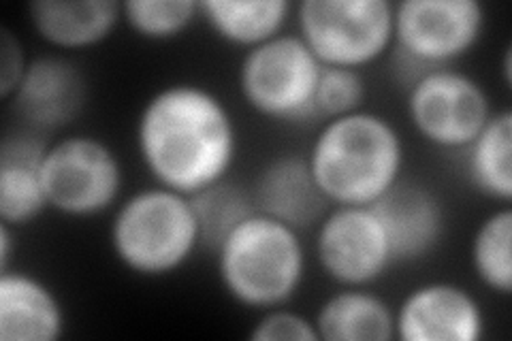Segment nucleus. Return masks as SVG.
I'll return each mask as SVG.
<instances>
[{
    "label": "nucleus",
    "mask_w": 512,
    "mask_h": 341,
    "mask_svg": "<svg viewBox=\"0 0 512 341\" xmlns=\"http://www.w3.org/2000/svg\"><path fill=\"white\" fill-rule=\"evenodd\" d=\"M135 148L156 186L195 197L229 180L239 152L231 109L195 81H173L143 103Z\"/></svg>",
    "instance_id": "f257e3e1"
},
{
    "label": "nucleus",
    "mask_w": 512,
    "mask_h": 341,
    "mask_svg": "<svg viewBox=\"0 0 512 341\" xmlns=\"http://www.w3.org/2000/svg\"><path fill=\"white\" fill-rule=\"evenodd\" d=\"M306 160L329 205H372L404 177L406 145L389 118L359 109L325 120Z\"/></svg>",
    "instance_id": "f03ea898"
},
{
    "label": "nucleus",
    "mask_w": 512,
    "mask_h": 341,
    "mask_svg": "<svg viewBox=\"0 0 512 341\" xmlns=\"http://www.w3.org/2000/svg\"><path fill=\"white\" fill-rule=\"evenodd\" d=\"M214 252L224 292L256 312L286 305L308 273L301 231L261 211L239 222Z\"/></svg>",
    "instance_id": "7ed1b4c3"
},
{
    "label": "nucleus",
    "mask_w": 512,
    "mask_h": 341,
    "mask_svg": "<svg viewBox=\"0 0 512 341\" xmlns=\"http://www.w3.org/2000/svg\"><path fill=\"white\" fill-rule=\"evenodd\" d=\"M199 246L201 226L190 197L156 184L126 197L109 224L111 252L139 278H167L186 267Z\"/></svg>",
    "instance_id": "20e7f679"
},
{
    "label": "nucleus",
    "mask_w": 512,
    "mask_h": 341,
    "mask_svg": "<svg viewBox=\"0 0 512 341\" xmlns=\"http://www.w3.org/2000/svg\"><path fill=\"white\" fill-rule=\"evenodd\" d=\"M487 28L478 0H402L393 5V69L408 88L421 75L453 67Z\"/></svg>",
    "instance_id": "39448f33"
},
{
    "label": "nucleus",
    "mask_w": 512,
    "mask_h": 341,
    "mask_svg": "<svg viewBox=\"0 0 512 341\" xmlns=\"http://www.w3.org/2000/svg\"><path fill=\"white\" fill-rule=\"evenodd\" d=\"M295 22L323 67L361 71L393 50L389 0H301Z\"/></svg>",
    "instance_id": "423d86ee"
},
{
    "label": "nucleus",
    "mask_w": 512,
    "mask_h": 341,
    "mask_svg": "<svg viewBox=\"0 0 512 341\" xmlns=\"http://www.w3.org/2000/svg\"><path fill=\"white\" fill-rule=\"evenodd\" d=\"M323 64L297 32L282 35L244 52L237 88L244 103L271 122L299 124L314 120V92Z\"/></svg>",
    "instance_id": "0eeeda50"
},
{
    "label": "nucleus",
    "mask_w": 512,
    "mask_h": 341,
    "mask_svg": "<svg viewBox=\"0 0 512 341\" xmlns=\"http://www.w3.org/2000/svg\"><path fill=\"white\" fill-rule=\"evenodd\" d=\"M50 209L64 218H96L120 201L124 167L116 150L94 135H67L52 143L41 165Z\"/></svg>",
    "instance_id": "6e6552de"
},
{
    "label": "nucleus",
    "mask_w": 512,
    "mask_h": 341,
    "mask_svg": "<svg viewBox=\"0 0 512 341\" xmlns=\"http://www.w3.org/2000/svg\"><path fill=\"white\" fill-rule=\"evenodd\" d=\"M408 120L438 150H466L493 116L491 99L480 81L459 69H436L408 86Z\"/></svg>",
    "instance_id": "1a4fd4ad"
},
{
    "label": "nucleus",
    "mask_w": 512,
    "mask_h": 341,
    "mask_svg": "<svg viewBox=\"0 0 512 341\" xmlns=\"http://www.w3.org/2000/svg\"><path fill=\"white\" fill-rule=\"evenodd\" d=\"M318 267L340 286L370 288L393 265L389 239L370 205H333L316 224Z\"/></svg>",
    "instance_id": "9d476101"
},
{
    "label": "nucleus",
    "mask_w": 512,
    "mask_h": 341,
    "mask_svg": "<svg viewBox=\"0 0 512 341\" xmlns=\"http://www.w3.org/2000/svg\"><path fill=\"white\" fill-rule=\"evenodd\" d=\"M399 341H480L487 320L480 301L455 282L414 286L393 310Z\"/></svg>",
    "instance_id": "9b49d317"
},
{
    "label": "nucleus",
    "mask_w": 512,
    "mask_h": 341,
    "mask_svg": "<svg viewBox=\"0 0 512 341\" xmlns=\"http://www.w3.org/2000/svg\"><path fill=\"white\" fill-rule=\"evenodd\" d=\"M389 239L393 265L423 261L444 239L446 211L438 194L425 184L402 177L370 205Z\"/></svg>",
    "instance_id": "f8f14e48"
},
{
    "label": "nucleus",
    "mask_w": 512,
    "mask_h": 341,
    "mask_svg": "<svg viewBox=\"0 0 512 341\" xmlns=\"http://www.w3.org/2000/svg\"><path fill=\"white\" fill-rule=\"evenodd\" d=\"M11 105L24 128L39 135L69 126L86 105V79L60 56L30 58Z\"/></svg>",
    "instance_id": "ddd939ff"
},
{
    "label": "nucleus",
    "mask_w": 512,
    "mask_h": 341,
    "mask_svg": "<svg viewBox=\"0 0 512 341\" xmlns=\"http://www.w3.org/2000/svg\"><path fill=\"white\" fill-rule=\"evenodd\" d=\"M250 192L256 211L297 231L316 226L331 207L314 182L306 156L299 154H282L269 160L256 175Z\"/></svg>",
    "instance_id": "4468645a"
},
{
    "label": "nucleus",
    "mask_w": 512,
    "mask_h": 341,
    "mask_svg": "<svg viewBox=\"0 0 512 341\" xmlns=\"http://www.w3.org/2000/svg\"><path fill=\"white\" fill-rule=\"evenodd\" d=\"M67 312L56 290L22 269L0 271V341H58Z\"/></svg>",
    "instance_id": "2eb2a0df"
},
{
    "label": "nucleus",
    "mask_w": 512,
    "mask_h": 341,
    "mask_svg": "<svg viewBox=\"0 0 512 341\" xmlns=\"http://www.w3.org/2000/svg\"><path fill=\"white\" fill-rule=\"evenodd\" d=\"M45 150L47 141L28 128L7 133L0 143V222L13 229L50 209L41 175Z\"/></svg>",
    "instance_id": "dca6fc26"
},
{
    "label": "nucleus",
    "mask_w": 512,
    "mask_h": 341,
    "mask_svg": "<svg viewBox=\"0 0 512 341\" xmlns=\"http://www.w3.org/2000/svg\"><path fill=\"white\" fill-rule=\"evenodd\" d=\"M28 22L37 37L64 52L101 45L122 22L116 0H35L28 5Z\"/></svg>",
    "instance_id": "f3484780"
},
{
    "label": "nucleus",
    "mask_w": 512,
    "mask_h": 341,
    "mask_svg": "<svg viewBox=\"0 0 512 341\" xmlns=\"http://www.w3.org/2000/svg\"><path fill=\"white\" fill-rule=\"evenodd\" d=\"M320 341H391L395 339L393 307L376 292L342 286L314 316Z\"/></svg>",
    "instance_id": "a211bd4d"
},
{
    "label": "nucleus",
    "mask_w": 512,
    "mask_h": 341,
    "mask_svg": "<svg viewBox=\"0 0 512 341\" xmlns=\"http://www.w3.org/2000/svg\"><path fill=\"white\" fill-rule=\"evenodd\" d=\"M199 5L214 35L246 52L282 35L295 13L288 0H201Z\"/></svg>",
    "instance_id": "6ab92c4d"
},
{
    "label": "nucleus",
    "mask_w": 512,
    "mask_h": 341,
    "mask_svg": "<svg viewBox=\"0 0 512 341\" xmlns=\"http://www.w3.org/2000/svg\"><path fill=\"white\" fill-rule=\"evenodd\" d=\"M463 152L470 184L483 197L508 205L512 199V111H495Z\"/></svg>",
    "instance_id": "aec40b11"
},
{
    "label": "nucleus",
    "mask_w": 512,
    "mask_h": 341,
    "mask_svg": "<svg viewBox=\"0 0 512 341\" xmlns=\"http://www.w3.org/2000/svg\"><path fill=\"white\" fill-rule=\"evenodd\" d=\"M470 265L478 282L495 295L512 292V209H500L478 224L470 243Z\"/></svg>",
    "instance_id": "412c9836"
},
{
    "label": "nucleus",
    "mask_w": 512,
    "mask_h": 341,
    "mask_svg": "<svg viewBox=\"0 0 512 341\" xmlns=\"http://www.w3.org/2000/svg\"><path fill=\"white\" fill-rule=\"evenodd\" d=\"M195 214L199 218L203 243L216 250L220 241L227 237L239 222H244L256 211L252 192L237 186L231 180H222L203 192L190 197Z\"/></svg>",
    "instance_id": "4be33fe9"
},
{
    "label": "nucleus",
    "mask_w": 512,
    "mask_h": 341,
    "mask_svg": "<svg viewBox=\"0 0 512 341\" xmlns=\"http://www.w3.org/2000/svg\"><path fill=\"white\" fill-rule=\"evenodd\" d=\"M201 18L197 0H126L122 22L137 37L148 41H171Z\"/></svg>",
    "instance_id": "5701e85b"
},
{
    "label": "nucleus",
    "mask_w": 512,
    "mask_h": 341,
    "mask_svg": "<svg viewBox=\"0 0 512 341\" xmlns=\"http://www.w3.org/2000/svg\"><path fill=\"white\" fill-rule=\"evenodd\" d=\"M367 86L361 71L323 67L314 92L316 118L333 120L363 109Z\"/></svg>",
    "instance_id": "b1692460"
},
{
    "label": "nucleus",
    "mask_w": 512,
    "mask_h": 341,
    "mask_svg": "<svg viewBox=\"0 0 512 341\" xmlns=\"http://www.w3.org/2000/svg\"><path fill=\"white\" fill-rule=\"evenodd\" d=\"M254 341H320L314 320L297 314L293 310H284V305L271 307L261 312V318L254 322L250 331Z\"/></svg>",
    "instance_id": "393cba45"
},
{
    "label": "nucleus",
    "mask_w": 512,
    "mask_h": 341,
    "mask_svg": "<svg viewBox=\"0 0 512 341\" xmlns=\"http://www.w3.org/2000/svg\"><path fill=\"white\" fill-rule=\"evenodd\" d=\"M30 58H26L20 39L3 26L0 28V96L11 101V96L22 81Z\"/></svg>",
    "instance_id": "a878e982"
},
{
    "label": "nucleus",
    "mask_w": 512,
    "mask_h": 341,
    "mask_svg": "<svg viewBox=\"0 0 512 341\" xmlns=\"http://www.w3.org/2000/svg\"><path fill=\"white\" fill-rule=\"evenodd\" d=\"M15 233H18V229H13V226L0 222V271L11 269Z\"/></svg>",
    "instance_id": "bb28decb"
},
{
    "label": "nucleus",
    "mask_w": 512,
    "mask_h": 341,
    "mask_svg": "<svg viewBox=\"0 0 512 341\" xmlns=\"http://www.w3.org/2000/svg\"><path fill=\"white\" fill-rule=\"evenodd\" d=\"M502 75H504V84H506V88H510V84H512V50H510V45L506 47V52H504Z\"/></svg>",
    "instance_id": "cd10ccee"
}]
</instances>
